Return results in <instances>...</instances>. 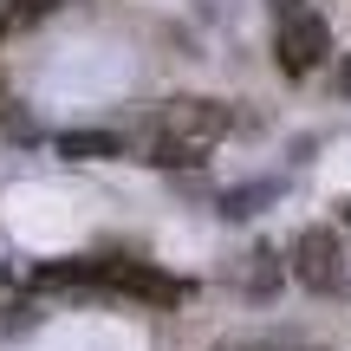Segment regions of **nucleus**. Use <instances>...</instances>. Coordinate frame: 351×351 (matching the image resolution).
I'll list each match as a JSON object with an SVG mask.
<instances>
[{
    "instance_id": "obj_3",
    "label": "nucleus",
    "mask_w": 351,
    "mask_h": 351,
    "mask_svg": "<svg viewBox=\"0 0 351 351\" xmlns=\"http://www.w3.org/2000/svg\"><path fill=\"white\" fill-rule=\"evenodd\" d=\"M293 280H300L306 293H339L345 287V241L332 234V228H306L300 241H293Z\"/></svg>"
},
{
    "instance_id": "obj_6",
    "label": "nucleus",
    "mask_w": 351,
    "mask_h": 351,
    "mask_svg": "<svg viewBox=\"0 0 351 351\" xmlns=\"http://www.w3.org/2000/svg\"><path fill=\"white\" fill-rule=\"evenodd\" d=\"M215 351H280V345H267V339H228V345H215Z\"/></svg>"
},
{
    "instance_id": "obj_5",
    "label": "nucleus",
    "mask_w": 351,
    "mask_h": 351,
    "mask_svg": "<svg viewBox=\"0 0 351 351\" xmlns=\"http://www.w3.org/2000/svg\"><path fill=\"white\" fill-rule=\"evenodd\" d=\"M46 7H52V0H13V20H39Z\"/></svg>"
},
{
    "instance_id": "obj_9",
    "label": "nucleus",
    "mask_w": 351,
    "mask_h": 351,
    "mask_svg": "<svg viewBox=\"0 0 351 351\" xmlns=\"http://www.w3.org/2000/svg\"><path fill=\"white\" fill-rule=\"evenodd\" d=\"M7 26H13V20H0V33H7Z\"/></svg>"
},
{
    "instance_id": "obj_4",
    "label": "nucleus",
    "mask_w": 351,
    "mask_h": 351,
    "mask_svg": "<svg viewBox=\"0 0 351 351\" xmlns=\"http://www.w3.org/2000/svg\"><path fill=\"white\" fill-rule=\"evenodd\" d=\"M117 150H124V137H111V130H65L59 137V156H72V163H98Z\"/></svg>"
},
{
    "instance_id": "obj_10",
    "label": "nucleus",
    "mask_w": 351,
    "mask_h": 351,
    "mask_svg": "<svg viewBox=\"0 0 351 351\" xmlns=\"http://www.w3.org/2000/svg\"><path fill=\"white\" fill-rule=\"evenodd\" d=\"M0 280H7V267H0Z\"/></svg>"
},
{
    "instance_id": "obj_7",
    "label": "nucleus",
    "mask_w": 351,
    "mask_h": 351,
    "mask_svg": "<svg viewBox=\"0 0 351 351\" xmlns=\"http://www.w3.org/2000/svg\"><path fill=\"white\" fill-rule=\"evenodd\" d=\"M7 111H13V98H7V78H0V124H7Z\"/></svg>"
},
{
    "instance_id": "obj_8",
    "label": "nucleus",
    "mask_w": 351,
    "mask_h": 351,
    "mask_svg": "<svg viewBox=\"0 0 351 351\" xmlns=\"http://www.w3.org/2000/svg\"><path fill=\"white\" fill-rule=\"evenodd\" d=\"M345 91H351V65H345Z\"/></svg>"
},
{
    "instance_id": "obj_1",
    "label": "nucleus",
    "mask_w": 351,
    "mask_h": 351,
    "mask_svg": "<svg viewBox=\"0 0 351 351\" xmlns=\"http://www.w3.org/2000/svg\"><path fill=\"white\" fill-rule=\"evenodd\" d=\"M221 137H228V104L221 98H169L150 124V163L195 169Z\"/></svg>"
},
{
    "instance_id": "obj_2",
    "label": "nucleus",
    "mask_w": 351,
    "mask_h": 351,
    "mask_svg": "<svg viewBox=\"0 0 351 351\" xmlns=\"http://www.w3.org/2000/svg\"><path fill=\"white\" fill-rule=\"evenodd\" d=\"M274 52H280V72L287 78H306V72H319V65L332 59V26L319 20L313 7H293L287 20H280Z\"/></svg>"
}]
</instances>
